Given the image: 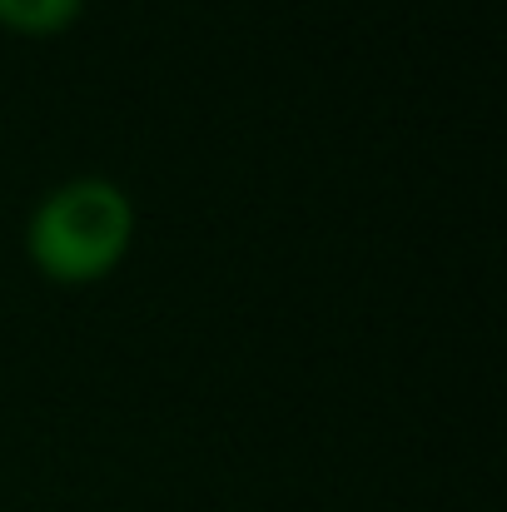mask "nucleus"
Instances as JSON below:
<instances>
[{
    "mask_svg": "<svg viewBox=\"0 0 507 512\" xmlns=\"http://www.w3.org/2000/svg\"><path fill=\"white\" fill-rule=\"evenodd\" d=\"M85 15V0H0V30L50 40Z\"/></svg>",
    "mask_w": 507,
    "mask_h": 512,
    "instance_id": "nucleus-2",
    "label": "nucleus"
},
{
    "mask_svg": "<svg viewBox=\"0 0 507 512\" xmlns=\"http://www.w3.org/2000/svg\"><path fill=\"white\" fill-rule=\"evenodd\" d=\"M135 199L105 174H75L40 194L25 219V259L60 289H90L110 279L135 244Z\"/></svg>",
    "mask_w": 507,
    "mask_h": 512,
    "instance_id": "nucleus-1",
    "label": "nucleus"
}]
</instances>
